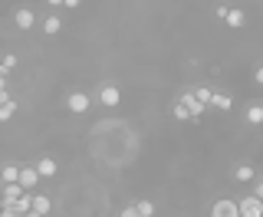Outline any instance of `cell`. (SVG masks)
<instances>
[{
	"instance_id": "1",
	"label": "cell",
	"mask_w": 263,
	"mask_h": 217,
	"mask_svg": "<svg viewBox=\"0 0 263 217\" xmlns=\"http://www.w3.org/2000/svg\"><path fill=\"white\" fill-rule=\"evenodd\" d=\"M237 207H240V217H263V201L257 194H247L237 201Z\"/></svg>"
},
{
	"instance_id": "2",
	"label": "cell",
	"mask_w": 263,
	"mask_h": 217,
	"mask_svg": "<svg viewBox=\"0 0 263 217\" xmlns=\"http://www.w3.org/2000/svg\"><path fill=\"white\" fill-rule=\"evenodd\" d=\"M178 102H181V105H184V109H187V112H191V122H197V119H201V115H204V112H208V105H204V102H201V99H197L194 93H184V96H181V99H178Z\"/></svg>"
},
{
	"instance_id": "3",
	"label": "cell",
	"mask_w": 263,
	"mask_h": 217,
	"mask_svg": "<svg viewBox=\"0 0 263 217\" xmlns=\"http://www.w3.org/2000/svg\"><path fill=\"white\" fill-rule=\"evenodd\" d=\"M211 217H240V207H237V201H230V197H220V201H214Z\"/></svg>"
},
{
	"instance_id": "4",
	"label": "cell",
	"mask_w": 263,
	"mask_h": 217,
	"mask_svg": "<svg viewBox=\"0 0 263 217\" xmlns=\"http://www.w3.org/2000/svg\"><path fill=\"white\" fill-rule=\"evenodd\" d=\"M99 102H102L105 109H115L122 102V93H119V86H112V82H105L102 89H99Z\"/></svg>"
},
{
	"instance_id": "5",
	"label": "cell",
	"mask_w": 263,
	"mask_h": 217,
	"mask_svg": "<svg viewBox=\"0 0 263 217\" xmlns=\"http://www.w3.org/2000/svg\"><path fill=\"white\" fill-rule=\"evenodd\" d=\"M23 185H4V191H0V207H13L16 201H20V194H23Z\"/></svg>"
},
{
	"instance_id": "6",
	"label": "cell",
	"mask_w": 263,
	"mask_h": 217,
	"mask_svg": "<svg viewBox=\"0 0 263 217\" xmlns=\"http://www.w3.org/2000/svg\"><path fill=\"white\" fill-rule=\"evenodd\" d=\"M66 109H69L72 115H82V112H89V96H86V93H72L69 99H66Z\"/></svg>"
},
{
	"instance_id": "7",
	"label": "cell",
	"mask_w": 263,
	"mask_h": 217,
	"mask_svg": "<svg viewBox=\"0 0 263 217\" xmlns=\"http://www.w3.org/2000/svg\"><path fill=\"white\" fill-rule=\"evenodd\" d=\"M36 181H40V171H36V165H23V168H20V185L23 188H36Z\"/></svg>"
},
{
	"instance_id": "8",
	"label": "cell",
	"mask_w": 263,
	"mask_h": 217,
	"mask_svg": "<svg viewBox=\"0 0 263 217\" xmlns=\"http://www.w3.org/2000/svg\"><path fill=\"white\" fill-rule=\"evenodd\" d=\"M0 181L4 185H20V165H4L0 168Z\"/></svg>"
},
{
	"instance_id": "9",
	"label": "cell",
	"mask_w": 263,
	"mask_h": 217,
	"mask_svg": "<svg viewBox=\"0 0 263 217\" xmlns=\"http://www.w3.org/2000/svg\"><path fill=\"white\" fill-rule=\"evenodd\" d=\"M234 178L240 181V185H247V181H253V178H257V171H253V165L240 161V165H237V168H234Z\"/></svg>"
},
{
	"instance_id": "10",
	"label": "cell",
	"mask_w": 263,
	"mask_h": 217,
	"mask_svg": "<svg viewBox=\"0 0 263 217\" xmlns=\"http://www.w3.org/2000/svg\"><path fill=\"white\" fill-rule=\"evenodd\" d=\"M36 171H40V178H53V174L60 171V165H56L53 158H40V161H36Z\"/></svg>"
},
{
	"instance_id": "11",
	"label": "cell",
	"mask_w": 263,
	"mask_h": 217,
	"mask_svg": "<svg viewBox=\"0 0 263 217\" xmlns=\"http://www.w3.org/2000/svg\"><path fill=\"white\" fill-rule=\"evenodd\" d=\"M13 20H16V27H20V30H30L33 23H36V16H33V10H27V7H23V10H16Z\"/></svg>"
},
{
	"instance_id": "12",
	"label": "cell",
	"mask_w": 263,
	"mask_h": 217,
	"mask_svg": "<svg viewBox=\"0 0 263 217\" xmlns=\"http://www.w3.org/2000/svg\"><path fill=\"white\" fill-rule=\"evenodd\" d=\"M224 20H227V23H230L234 30H240L243 23H247V13L240 10V7H234V10H227V16H224Z\"/></svg>"
},
{
	"instance_id": "13",
	"label": "cell",
	"mask_w": 263,
	"mask_h": 217,
	"mask_svg": "<svg viewBox=\"0 0 263 217\" xmlns=\"http://www.w3.org/2000/svg\"><path fill=\"white\" fill-rule=\"evenodd\" d=\"M33 211H36V214H49V211H53V201H49V197L46 194H33Z\"/></svg>"
},
{
	"instance_id": "14",
	"label": "cell",
	"mask_w": 263,
	"mask_h": 217,
	"mask_svg": "<svg viewBox=\"0 0 263 217\" xmlns=\"http://www.w3.org/2000/svg\"><path fill=\"white\" fill-rule=\"evenodd\" d=\"M247 122H250V125H263V105L260 102L247 105Z\"/></svg>"
},
{
	"instance_id": "15",
	"label": "cell",
	"mask_w": 263,
	"mask_h": 217,
	"mask_svg": "<svg viewBox=\"0 0 263 217\" xmlns=\"http://www.w3.org/2000/svg\"><path fill=\"white\" fill-rule=\"evenodd\" d=\"M13 211H16V214H27V211H33V194H30V191H23V194H20V201L13 204Z\"/></svg>"
},
{
	"instance_id": "16",
	"label": "cell",
	"mask_w": 263,
	"mask_h": 217,
	"mask_svg": "<svg viewBox=\"0 0 263 217\" xmlns=\"http://www.w3.org/2000/svg\"><path fill=\"white\" fill-rule=\"evenodd\" d=\"M230 105H234V102H230V96H224V93H214V99H211V109H217V112H227Z\"/></svg>"
},
{
	"instance_id": "17",
	"label": "cell",
	"mask_w": 263,
	"mask_h": 217,
	"mask_svg": "<svg viewBox=\"0 0 263 217\" xmlns=\"http://www.w3.org/2000/svg\"><path fill=\"white\" fill-rule=\"evenodd\" d=\"M13 69H16V56L13 53H4V60H0V73L7 76V73H13Z\"/></svg>"
},
{
	"instance_id": "18",
	"label": "cell",
	"mask_w": 263,
	"mask_h": 217,
	"mask_svg": "<svg viewBox=\"0 0 263 217\" xmlns=\"http://www.w3.org/2000/svg\"><path fill=\"white\" fill-rule=\"evenodd\" d=\"M43 30L53 37V33H60L63 30V23H60V16H46V23H43Z\"/></svg>"
},
{
	"instance_id": "19",
	"label": "cell",
	"mask_w": 263,
	"mask_h": 217,
	"mask_svg": "<svg viewBox=\"0 0 263 217\" xmlns=\"http://www.w3.org/2000/svg\"><path fill=\"white\" fill-rule=\"evenodd\" d=\"M135 211L142 214V217H155V204H152V201H138V204H135Z\"/></svg>"
},
{
	"instance_id": "20",
	"label": "cell",
	"mask_w": 263,
	"mask_h": 217,
	"mask_svg": "<svg viewBox=\"0 0 263 217\" xmlns=\"http://www.w3.org/2000/svg\"><path fill=\"white\" fill-rule=\"evenodd\" d=\"M13 112H16V102L10 99L7 105H0V122H7V119H13Z\"/></svg>"
},
{
	"instance_id": "21",
	"label": "cell",
	"mask_w": 263,
	"mask_h": 217,
	"mask_svg": "<svg viewBox=\"0 0 263 217\" xmlns=\"http://www.w3.org/2000/svg\"><path fill=\"white\" fill-rule=\"evenodd\" d=\"M171 112H175V119H178V122H191V112H187V109L181 105V102H175V109H171Z\"/></svg>"
},
{
	"instance_id": "22",
	"label": "cell",
	"mask_w": 263,
	"mask_h": 217,
	"mask_svg": "<svg viewBox=\"0 0 263 217\" xmlns=\"http://www.w3.org/2000/svg\"><path fill=\"white\" fill-rule=\"evenodd\" d=\"M194 96H197V99H201L204 105L211 109V99H214V93H211V89H204V86H201V89H194Z\"/></svg>"
},
{
	"instance_id": "23",
	"label": "cell",
	"mask_w": 263,
	"mask_h": 217,
	"mask_svg": "<svg viewBox=\"0 0 263 217\" xmlns=\"http://www.w3.org/2000/svg\"><path fill=\"white\" fill-rule=\"evenodd\" d=\"M119 217H142V214H138V211H135V204H132V207H125V211H122Z\"/></svg>"
},
{
	"instance_id": "24",
	"label": "cell",
	"mask_w": 263,
	"mask_h": 217,
	"mask_svg": "<svg viewBox=\"0 0 263 217\" xmlns=\"http://www.w3.org/2000/svg\"><path fill=\"white\" fill-rule=\"evenodd\" d=\"M0 217H20V214H16L13 207H0Z\"/></svg>"
},
{
	"instance_id": "25",
	"label": "cell",
	"mask_w": 263,
	"mask_h": 217,
	"mask_svg": "<svg viewBox=\"0 0 263 217\" xmlns=\"http://www.w3.org/2000/svg\"><path fill=\"white\" fill-rule=\"evenodd\" d=\"M79 4H82V0H63V7H72V10H76Z\"/></svg>"
},
{
	"instance_id": "26",
	"label": "cell",
	"mask_w": 263,
	"mask_h": 217,
	"mask_svg": "<svg viewBox=\"0 0 263 217\" xmlns=\"http://www.w3.org/2000/svg\"><path fill=\"white\" fill-rule=\"evenodd\" d=\"M10 102V96H7V89H0V105H7Z\"/></svg>"
},
{
	"instance_id": "27",
	"label": "cell",
	"mask_w": 263,
	"mask_h": 217,
	"mask_svg": "<svg viewBox=\"0 0 263 217\" xmlns=\"http://www.w3.org/2000/svg\"><path fill=\"white\" fill-rule=\"evenodd\" d=\"M253 79H257V82H260V86H263V66H260V69H257V73H253Z\"/></svg>"
},
{
	"instance_id": "28",
	"label": "cell",
	"mask_w": 263,
	"mask_h": 217,
	"mask_svg": "<svg viewBox=\"0 0 263 217\" xmlns=\"http://www.w3.org/2000/svg\"><path fill=\"white\" fill-rule=\"evenodd\" d=\"M253 194H257V197H260V201H263V181H260V185H257V188H253Z\"/></svg>"
},
{
	"instance_id": "29",
	"label": "cell",
	"mask_w": 263,
	"mask_h": 217,
	"mask_svg": "<svg viewBox=\"0 0 263 217\" xmlns=\"http://www.w3.org/2000/svg\"><path fill=\"white\" fill-rule=\"evenodd\" d=\"M20 217H43V214H36V211H27V214H20Z\"/></svg>"
},
{
	"instance_id": "30",
	"label": "cell",
	"mask_w": 263,
	"mask_h": 217,
	"mask_svg": "<svg viewBox=\"0 0 263 217\" xmlns=\"http://www.w3.org/2000/svg\"><path fill=\"white\" fill-rule=\"evenodd\" d=\"M0 89H7V76H4V73H0Z\"/></svg>"
},
{
	"instance_id": "31",
	"label": "cell",
	"mask_w": 263,
	"mask_h": 217,
	"mask_svg": "<svg viewBox=\"0 0 263 217\" xmlns=\"http://www.w3.org/2000/svg\"><path fill=\"white\" fill-rule=\"evenodd\" d=\"M49 4H53V7H63V0H49Z\"/></svg>"
}]
</instances>
